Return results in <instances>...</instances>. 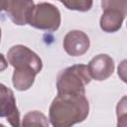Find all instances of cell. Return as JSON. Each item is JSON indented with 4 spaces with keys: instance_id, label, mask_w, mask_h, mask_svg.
Listing matches in <instances>:
<instances>
[{
    "instance_id": "obj_5",
    "label": "cell",
    "mask_w": 127,
    "mask_h": 127,
    "mask_svg": "<svg viewBox=\"0 0 127 127\" xmlns=\"http://www.w3.org/2000/svg\"><path fill=\"white\" fill-rule=\"evenodd\" d=\"M28 24L36 29L54 32L61 25V13L51 3H39L35 5Z\"/></svg>"
},
{
    "instance_id": "obj_3",
    "label": "cell",
    "mask_w": 127,
    "mask_h": 127,
    "mask_svg": "<svg viewBox=\"0 0 127 127\" xmlns=\"http://www.w3.org/2000/svg\"><path fill=\"white\" fill-rule=\"evenodd\" d=\"M91 80L87 65L74 64L61 70L57 77L58 93L85 94V85Z\"/></svg>"
},
{
    "instance_id": "obj_1",
    "label": "cell",
    "mask_w": 127,
    "mask_h": 127,
    "mask_svg": "<svg viewBox=\"0 0 127 127\" xmlns=\"http://www.w3.org/2000/svg\"><path fill=\"white\" fill-rule=\"evenodd\" d=\"M88 111L85 94L58 93L50 106L49 117L53 126L67 127L85 120Z\"/></svg>"
},
{
    "instance_id": "obj_2",
    "label": "cell",
    "mask_w": 127,
    "mask_h": 127,
    "mask_svg": "<svg viewBox=\"0 0 127 127\" xmlns=\"http://www.w3.org/2000/svg\"><path fill=\"white\" fill-rule=\"evenodd\" d=\"M7 59L14 67L12 75L14 87L20 91L29 89L33 85L36 75L42 70L41 58L28 47L16 45L8 51Z\"/></svg>"
},
{
    "instance_id": "obj_13",
    "label": "cell",
    "mask_w": 127,
    "mask_h": 127,
    "mask_svg": "<svg viewBox=\"0 0 127 127\" xmlns=\"http://www.w3.org/2000/svg\"><path fill=\"white\" fill-rule=\"evenodd\" d=\"M0 42H1V28H0Z\"/></svg>"
},
{
    "instance_id": "obj_12",
    "label": "cell",
    "mask_w": 127,
    "mask_h": 127,
    "mask_svg": "<svg viewBox=\"0 0 127 127\" xmlns=\"http://www.w3.org/2000/svg\"><path fill=\"white\" fill-rule=\"evenodd\" d=\"M3 10V8H2V0H0V12Z\"/></svg>"
},
{
    "instance_id": "obj_7",
    "label": "cell",
    "mask_w": 127,
    "mask_h": 127,
    "mask_svg": "<svg viewBox=\"0 0 127 127\" xmlns=\"http://www.w3.org/2000/svg\"><path fill=\"white\" fill-rule=\"evenodd\" d=\"M0 117H5L14 127L20 126V113L14 93L3 83H0Z\"/></svg>"
},
{
    "instance_id": "obj_10",
    "label": "cell",
    "mask_w": 127,
    "mask_h": 127,
    "mask_svg": "<svg viewBox=\"0 0 127 127\" xmlns=\"http://www.w3.org/2000/svg\"><path fill=\"white\" fill-rule=\"evenodd\" d=\"M67 9L79 12H86L92 7V0H59Z\"/></svg>"
},
{
    "instance_id": "obj_8",
    "label": "cell",
    "mask_w": 127,
    "mask_h": 127,
    "mask_svg": "<svg viewBox=\"0 0 127 127\" xmlns=\"http://www.w3.org/2000/svg\"><path fill=\"white\" fill-rule=\"evenodd\" d=\"M64 49L67 55L71 57H79L84 55L90 46L88 36L82 31H69L64 39Z\"/></svg>"
},
{
    "instance_id": "obj_9",
    "label": "cell",
    "mask_w": 127,
    "mask_h": 127,
    "mask_svg": "<svg viewBox=\"0 0 127 127\" xmlns=\"http://www.w3.org/2000/svg\"><path fill=\"white\" fill-rule=\"evenodd\" d=\"M91 78L95 80H105L112 75L114 71V61L106 54L95 56L87 64Z\"/></svg>"
},
{
    "instance_id": "obj_4",
    "label": "cell",
    "mask_w": 127,
    "mask_h": 127,
    "mask_svg": "<svg viewBox=\"0 0 127 127\" xmlns=\"http://www.w3.org/2000/svg\"><path fill=\"white\" fill-rule=\"evenodd\" d=\"M100 28L106 33L118 31L126 17L127 0H101Z\"/></svg>"
},
{
    "instance_id": "obj_6",
    "label": "cell",
    "mask_w": 127,
    "mask_h": 127,
    "mask_svg": "<svg viewBox=\"0 0 127 127\" xmlns=\"http://www.w3.org/2000/svg\"><path fill=\"white\" fill-rule=\"evenodd\" d=\"M35 4L33 0H2V8L10 20L18 26L29 23Z\"/></svg>"
},
{
    "instance_id": "obj_11",
    "label": "cell",
    "mask_w": 127,
    "mask_h": 127,
    "mask_svg": "<svg viewBox=\"0 0 127 127\" xmlns=\"http://www.w3.org/2000/svg\"><path fill=\"white\" fill-rule=\"evenodd\" d=\"M7 65H8V63L5 59V57L2 54H0V72L5 70L7 68Z\"/></svg>"
}]
</instances>
